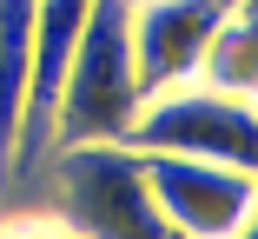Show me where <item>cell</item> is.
Here are the masks:
<instances>
[{
  "label": "cell",
  "instance_id": "obj_1",
  "mask_svg": "<svg viewBox=\"0 0 258 239\" xmlns=\"http://www.w3.org/2000/svg\"><path fill=\"white\" fill-rule=\"evenodd\" d=\"M20 186H33L40 206L80 239H172L159 206L146 193V166L119 139H80L53 147Z\"/></svg>",
  "mask_w": 258,
  "mask_h": 239
},
{
  "label": "cell",
  "instance_id": "obj_2",
  "mask_svg": "<svg viewBox=\"0 0 258 239\" xmlns=\"http://www.w3.org/2000/svg\"><path fill=\"white\" fill-rule=\"evenodd\" d=\"M146 100L133 67V0H93L86 27L73 40V60L53 100V147L80 139H126L133 113Z\"/></svg>",
  "mask_w": 258,
  "mask_h": 239
},
{
  "label": "cell",
  "instance_id": "obj_3",
  "mask_svg": "<svg viewBox=\"0 0 258 239\" xmlns=\"http://www.w3.org/2000/svg\"><path fill=\"white\" fill-rule=\"evenodd\" d=\"M119 147L251 166L258 160V113H251V100H238V93H219L205 80H179V86H159V93L139 100V113H133Z\"/></svg>",
  "mask_w": 258,
  "mask_h": 239
},
{
  "label": "cell",
  "instance_id": "obj_4",
  "mask_svg": "<svg viewBox=\"0 0 258 239\" xmlns=\"http://www.w3.org/2000/svg\"><path fill=\"white\" fill-rule=\"evenodd\" d=\"M139 166H146V193L172 239H232L238 226L258 219L251 166L192 160V153H139Z\"/></svg>",
  "mask_w": 258,
  "mask_h": 239
},
{
  "label": "cell",
  "instance_id": "obj_5",
  "mask_svg": "<svg viewBox=\"0 0 258 239\" xmlns=\"http://www.w3.org/2000/svg\"><path fill=\"white\" fill-rule=\"evenodd\" d=\"M232 0H133V67L139 86L159 93L179 80H199V54Z\"/></svg>",
  "mask_w": 258,
  "mask_h": 239
},
{
  "label": "cell",
  "instance_id": "obj_6",
  "mask_svg": "<svg viewBox=\"0 0 258 239\" xmlns=\"http://www.w3.org/2000/svg\"><path fill=\"white\" fill-rule=\"evenodd\" d=\"M199 80L219 86V93H238V100L258 93V0H232L225 7V20L212 27V40L199 54Z\"/></svg>",
  "mask_w": 258,
  "mask_h": 239
},
{
  "label": "cell",
  "instance_id": "obj_7",
  "mask_svg": "<svg viewBox=\"0 0 258 239\" xmlns=\"http://www.w3.org/2000/svg\"><path fill=\"white\" fill-rule=\"evenodd\" d=\"M0 239H80V232H67L46 206H20V213H0Z\"/></svg>",
  "mask_w": 258,
  "mask_h": 239
}]
</instances>
